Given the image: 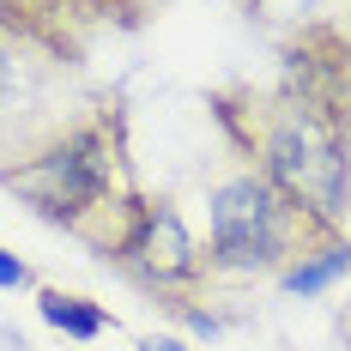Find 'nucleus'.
Listing matches in <instances>:
<instances>
[{"instance_id": "f257e3e1", "label": "nucleus", "mask_w": 351, "mask_h": 351, "mask_svg": "<svg viewBox=\"0 0 351 351\" xmlns=\"http://www.w3.org/2000/svg\"><path fill=\"white\" fill-rule=\"evenodd\" d=\"M0 188L12 200L67 230L85 254L109 261L121 237L140 218V176H134V121H128V97L104 91L85 121H73L55 145H43L25 164H0Z\"/></svg>"}, {"instance_id": "f03ea898", "label": "nucleus", "mask_w": 351, "mask_h": 351, "mask_svg": "<svg viewBox=\"0 0 351 351\" xmlns=\"http://www.w3.org/2000/svg\"><path fill=\"white\" fill-rule=\"evenodd\" d=\"M206 115L237 152L243 170H261L279 182L291 200L321 212L327 224L346 230L351 218V140L339 128H327L309 104H297L285 85H254L230 79L206 91Z\"/></svg>"}, {"instance_id": "7ed1b4c3", "label": "nucleus", "mask_w": 351, "mask_h": 351, "mask_svg": "<svg viewBox=\"0 0 351 351\" xmlns=\"http://www.w3.org/2000/svg\"><path fill=\"white\" fill-rule=\"evenodd\" d=\"M346 243L339 224H327L321 212H309L303 200H291L279 182H267L261 170H237L212 188L206 206V273L224 279H279L297 261H309L321 248Z\"/></svg>"}, {"instance_id": "20e7f679", "label": "nucleus", "mask_w": 351, "mask_h": 351, "mask_svg": "<svg viewBox=\"0 0 351 351\" xmlns=\"http://www.w3.org/2000/svg\"><path fill=\"white\" fill-rule=\"evenodd\" d=\"M104 85H91L85 55L25 25L0 6V164H25L85 121Z\"/></svg>"}, {"instance_id": "39448f33", "label": "nucleus", "mask_w": 351, "mask_h": 351, "mask_svg": "<svg viewBox=\"0 0 351 351\" xmlns=\"http://www.w3.org/2000/svg\"><path fill=\"white\" fill-rule=\"evenodd\" d=\"M104 267H115L128 285H140L145 297L176 321L188 309H200L206 291H212L206 254H200V243H194V230H188V218H182V206L170 194H145L134 230L121 237V248L109 254Z\"/></svg>"}, {"instance_id": "423d86ee", "label": "nucleus", "mask_w": 351, "mask_h": 351, "mask_svg": "<svg viewBox=\"0 0 351 351\" xmlns=\"http://www.w3.org/2000/svg\"><path fill=\"white\" fill-rule=\"evenodd\" d=\"M297 104H309L351 140V0L315 19H297L279 36V79Z\"/></svg>"}, {"instance_id": "0eeeda50", "label": "nucleus", "mask_w": 351, "mask_h": 351, "mask_svg": "<svg viewBox=\"0 0 351 351\" xmlns=\"http://www.w3.org/2000/svg\"><path fill=\"white\" fill-rule=\"evenodd\" d=\"M6 12H19L25 25H36L43 36H55L61 49L91 61V43L109 31H140L152 25L170 0H0Z\"/></svg>"}, {"instance_id": "6e6552de", "label": "nucleus", "mask_w": 351, "mask_h": 351, "mask_svg": "<svg viewBox=\"0 0 351 351\" xmlns=\"http://www.w3.org/2000/svg\"><path fill=\"white\" fill-rule=\"evenodd\" d=\"M36 315L55 333H67V339H104V333H115V315L97 297H79V291H61V285H36Z\"/></svg>"}, {"instance_id": "1a4fd4ad", "label": "nucleus", "mask_w": 351, "mask_h": 351, "mask_svg": "<svg viewBox=\"0 0 351 351\" xmlns=\"http://www.w3.org/2000/svg\"><path fill=\"white\" fill-rule=\"evenodd\" d=\"M346 273H351V243H333V248H321V254H309V261H297L291 273H279V285L297 291V297H315L327 285H339Z\"/></svg>"}, {"instance_id": "9d476101", "label": "nucleus", "mask_w": 351, "mask_h": 351, "mask_svg": "<svg viewBox=\"0 0 351 351\" xmlns=\"http://www.w3.org/2000/svg\"><path fill=\"white\" fill-rule=\"evenodd\" d=\"M25 285H36V273L19 261V254H6V248H0V291H25Z\"/></svg>"}, {"instance_id": "9b49d317", "label": "nucleus", "mask_w": 351, "mask_h": 351, "mask_svg": "<svg viewBox=\"0 0 351 351\" xmlns=\"http://www.w3.org/2000/svg\"><path fill=\"white\" fill-rule=\"evenodd\" d=\"M140 351H188V346L170 339V333H152V339H140Z\"/></svg>"}, {"instance_id": "f8f14e48", "label": "nucleus", "mask_w": 351, "mask_h": 351, "mask_svg": "<svg viewBox=\"0 0 351 351\" xmlns=\"http://www.w3.org/2000/svg\"><path fill=\"white\" fill-rule=\"evenodd\" d=\"M267 6H273V0H248V19H261V12H267Z\"/></svg>"}, {"instance_id": "ddd939ff", "label": "nucleus", "mask_w": 351, "mask_h": 351, "mask_svg": "<svg viewBox=\"0 0 351 351\" xmlns=\"http://www.w3.org/2000/svg\"><path fill=\"white\" fill-rule=\"evenodd\" d=\"M230 6H237V12H248V0H230Z\"/></svg>"}]
</instances>
